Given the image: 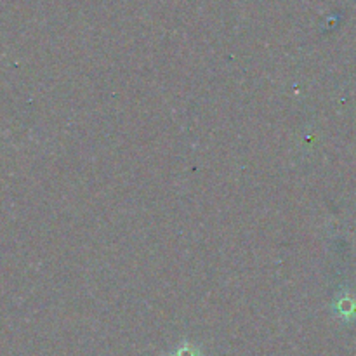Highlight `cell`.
Segmentation results:
<instances>
[{"mask_svg":"<svg viewBox=\"0 0 356 356\" xmlns=\"http://www.w3.org/2000/svg\"><path fill=\"white\" fill-rule=\"evenodd\" d=\"M332 309L341 320L344 322H353L356 320V294L353 292H341L332 302Z\"/></svg>","mask_w":356,"mask_h":356,"instance_id":"obj_1","label":"cell"},{"mask_svg":"<svg viewBox=\"0 0 356 356\" xmlns=\"http://www.w3.org/2000/svg\"><path fill=\"white\" fill-rule=\"evenodd\" d=\"M170 356H200V350H198V346H195V344L184 343L181 344L179 348H176V350L170 353Z\"/></svg>","mask_w":356,"mask_h":356,"instance_id":"obj_2","label":"cell"}]
</instances>
